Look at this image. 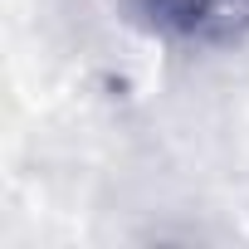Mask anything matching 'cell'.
I'll list each match as a JSON object with an SVG mask.
<instances>
[{"label":"cell","mask_w":249,"mask_h":249,"mask_svg":"<svg viewBox=\"0 0 249 249\" xmlns=\"http://www.w3.org/2000/svg\"><path fill=\"white\" fill-rule=\"evenodd\" d=\"M127 15L181 49H230L249 35V0H122Z\"/></svg>","instance_id":"6da1fadb"}]
</instances>
